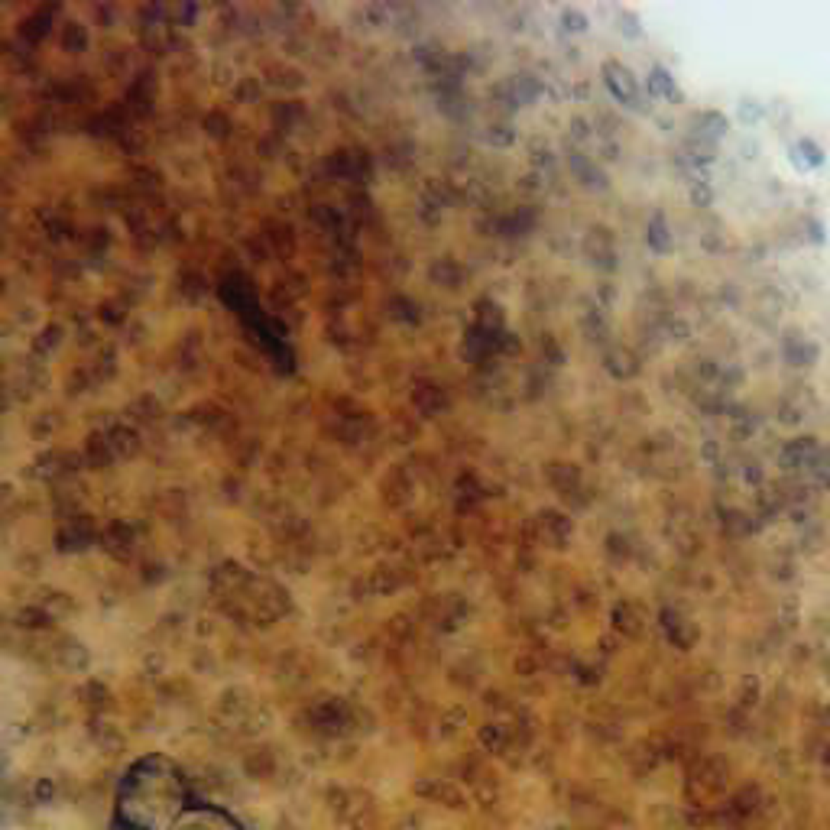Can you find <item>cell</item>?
Here are the masks:
<instances>
[{"label":"cell","instance_id":"1","mask_svg":"<svg viewBox=\"0 0 830 830\" xmlns=\"http://www.w3.org/2000/svg\"><path fill=\"white\" fill-rule=\"evenodd\" d=\"M435 801H438V805H445V808H454V811H464V808H467V798L454 789V785H445V782L438 785Z\"/></svg>","mask_w":830,"mask_h":830},{"label":"cell","instance_id":"2","mask_svg":"<svg viewBox=\"0 0 830 830\" xmlns=\"http://www.w3.org/2000/svg\"><path fill=\"white\" fill-rule=\"evenodd\" d=\"M325 805H328V811H335L337 817H341V814L347 811V789H328Z\"/></svg>","mask_w":830,"mask_h":830},{"label":"cell","instance_id":"3","mask_svg":"<svg viewBox=\"0 0 830 830\" xmlns=\"http://www.w3.org/2000/svg\"><path fill=\"white\" fill-rule=\"evenodd\" d=\"M273 772V759H266V756L253 753L250 759H247V775H253V779H263V775H269Z\"/></svg>","mask_w":830,"mask_h":830},{"label":"cell","instance_id":"4","mask_svg":"<svg viewBox=\"0 0 830 830\" xmlns=\"http://www.w3.org/2000/svg\"><path fill=\"white\" fill-rule=\"evenodd\" d=\"M33 798L39 801V805H49L52 798H56V785H52L49 779H39L36 782V789H33Z\"/></svg>","mask_w":830,"mask_h":830},{"label":"cell","instance_id":"5","mask_svg":"<svg viewBox=\"0 0 830 830\" xmlns=\"http://www.w3.org/2000/svg\"><path fill=\"white\" fill-rule=\"evenodd\" d=\"M114 830H146L143 824H136L134 817H127V814H117L114 817Z\"/></svg>","mask_w":830,"mask_h":830}]
</instances>
